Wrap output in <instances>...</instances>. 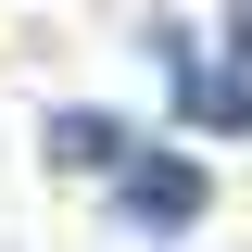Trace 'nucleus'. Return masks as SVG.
<instances>
[{"mask_svg":"<svg viewBox=\"0 0 252 252\" xmlns=\"http://www.w3.org/2000/svg\"><path fill=\"white\" fill-rule=\"evenodd\" d=\"M126 202H139V215H202V164H126Z\"/></svg>","mask_w":252,"mask_h":252,"instance_id":"obj_1","label":"nucleus"},{"mask_svg":"<svg viewBox=\"0 0 252 252\" xmlns=\"http://www.w3.org/2000/svg\"><path fill=\"white\" fill-rule=\"evenodd\" d=\"M51 164H114V114H51Z\"/></svg>","mask_w":252,"mask_h":252,"instance_id":"obj_2","label":"nucleus"},{"mask_svg":"<svg viewBox=\"0 0 252 252\" xmlns=\"http://www.w3.org/2000/svg\"><path fill=\"white\" fill-rule=\"evenodd\" d=\"M227 51H240V63H252V13H240V26H227Z\"/></svg>","mask_w":252,"mask_h":252,"instance_id":"obj_3","label":"nucleus"}]
</instances>
